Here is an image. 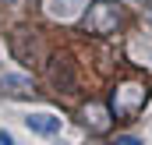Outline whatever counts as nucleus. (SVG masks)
Listing matches in <instances>:
<instances>
[{"label": "nucleus", "mask_w": 152, "mask_h": 145, "mask_svg": "<svg viewBox=\"0 0 152 145\" xmlns=\"http://www.w3.org/2000/svg\"><path fill=\"white\" fill-rule=\"evenodd\" d=\"M11 142H14V138H11L7 131H0V145H11Z\"/></svg>", "instance_id": "39448f33"}, {"label": "nucleus", "mask_w": 152, "mask_h": 145, "mask_svg": "<svg viewBox=\"0 0 152 145\" xmlns=\"http://www.w3.org/2000/svg\"><path fill=\"white\" fill-rule=\"evenodd\" d=\"M25 127H28L32 135L53 138V135H60L64 120H60V117H53V113H28V117H25Z\"/></svg>", "instance_id": "f03ea898"}, {"label": "nucleus", "mask_w": 152, "mask_h": 145, "mask_svg": "<svg viewBox=\"0 0 152 145\" xmlns=\"http://www.w3.org/2000/svg\"><path fill=\"white\" fill-rule=\"evenodd\" d=\"M11 4H14V0H11Z\"/></svg>", "instance_id": "423d86ee"}, {"label": "nucleus", "mask_w": 152, "mask_h": 145, "mask_svg": "<svg viewBox=\"0 0 152 145\" xmlns=\"http://www.w3.org/2000/svg\"><path fill=\"white\" fill-rule=\"evenodd\" d=\"M117 25V4L113 0H96L88 11V29L92 32H113Z\"/></svg>", "instance_id": "f257e3e1"}, {"label": "nucleus", "mask_w": 152, "mask_h": 145, "mask_svg": "<svg viewBox=\"0 0 152 145\" xmlns=\"http://www.w3.org/2000/svg\"><path fill=\"white\" fill-rule=\"evenodd\" d=\"M81 4H85V0H50V4H46V14L57 18V21H71V18L81 14Z\"/></svg>", "instance_id": "7ed1b4c3"}, {"label": "nucleus", "mask_w": 152, "mask_h": 145, "mask_svg": "<svg viewBox=\"0 0 152 145\" xmlns=\"http://www.w3.org/2000/svg\"><path fill=\"white\" fill-rule=\"evenodd\" d=\"M32 89V81L25 78V74H4L0 78V92H7V96H21V92H28Z\"/></svg>", "instance_id": "20e7f679"}]
</instances>
